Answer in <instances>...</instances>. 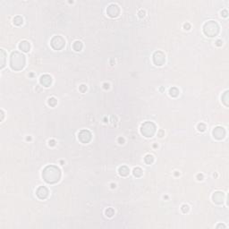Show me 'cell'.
I'll list each match as a JSON object with an SVG mask.
<instances>
[{"label":"cell","mask_w":229,"mask_h":229,"mask_svg":"<svg viewBox=\"0 0 229 229\" xmlns=\"http://www.w3.org/2000/svg\"><path fill=\"white\" fill-rule=\"evenodd\" d=\"M51 77H49V75H44L41 77V79H40V83H41V84H43L45 87H49L50 84H51Z\"/></svg>","instance_id":"obj_3"},{"label":"cell","mask_w":229,"mask_h":229,"mask_svg":"<svg viewBox=\"0 0 229 229\" xmlns=\"http://www.w3.org/2000/svg\"><path fill=\"white\" fill-rule=\"evenodd\" d=\"M19 66V70L22 69L24 66V57L23 55H20L19 53L15 52L12 54V57H11V67L15 70H18Z\"/></svg>","instance_id":"obj_1"},{"label":"cell","mask_w":229,"mask_h":229,"mask_svg":"<svg viewBox=\"0 0 229 229\" xmlns=\"http://www.w3.org/2000/svg\"><path fill=\"white\" fill-rule=\"evenodd\" d=\"M19 48L21 49L23 51L28 52L30 50V44L27 41H23V42H21V44H20Z\"/></svg>","instance_id":"obj_4"},{"label":"cell","mask_w":229,"mask_h":229,"mask_svg":"<svg viewBox=\"0 0 229 229\" xmlns=\"http://www.w3.org/2000/svg\"><path fill=\"white\" fill-rule=\"evenodd\" d=\"M48 193H49V192L46 187H39L37 191V195L40 199H45L47 196H48Z\"/></svg>","instance_id":"obj_2"}]
</instances>
